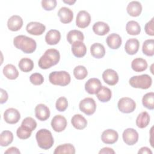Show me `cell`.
I'll return each mask as SVG.
<instances>
[{
  "instance_id": "obj_22",
  "label": "cell",
  "mask_w": 154,
  "mask_h": 154,
  "mask_svg": "<svg viewBox=\"0 0 154 154\" xmlns=\"http://www.w3.org/2000/svg\"><path fill=\"white\" fill-rule=\"evenodd\" d=\"M140 43L137 38H130L128 40L125 45V50L129 55L135 54L139 49Z\"/></svg>"
},
{
  "instance_id": "obj_49",
  "label": "cell",
  "mask_w": 154,
  "mask_h": 154,
  "mask_svg": "<svg viewBox=\"0 0 154 154\" xmlns=\"http://www.w3.org/2000/svg\"><path fill=\"white\" fill-rule=\"evenodd\" d=\"M76 1L75 0H68V1H63V2L69 4V5H72L74 3H75Z\"/></svg>"
},
{
  "instance_id": "obj_10",
  "label": "cell",
  "mask_w": 154,
  "mask_h": 154,
  "mask_svg": "<svg viewBox=\"0 0 154 154\" xmlns=\"http://www.w3.org/2000/svg\"><path fill=\"white\" fill-rule=\"evenodd\" d=\"M66 119L61 115L55 116L51 121V126L55 132H60L63 131L67 126Z\"/></svg>"
},
{
  "instance_id": "obj_14",
  "label": "cell",
  "mask_w": 154,
  "mask_h": 154,
  "mask_svg": "<svg viewBox=\"0 0 154 154\" xmlns=\"http://www.w3.org/2000/svg\"><path fill=\"white\" fill-rule=\"evenodd\" d=\"M119 138V134L114 129H108L105 130L101 135L102 141L107 144H112L115 143Z\"/></svg>"
},
{
  "instance_id": "obj_21",
  "label": "cell",
  "mask_w": 154,
  "mask_h": 154,
  "mask_svg": "<svg viewBox=\"0 0 154 154\" xmlns=\"http://www.w3.org/2000/svg\"><path fill=\"white\" fill-rule=\"evenodd\" d=\"M128 13L132 17H137L141 14L142 11L141 4L136 1L130 2L126 8Z\"/></svg>"
},
{
  "instance_id": "obj_27",
  "label": "cell",
  "mask_w": 154,
  "mask_h": 154,
  "mask_svg": "<svg viewBox=\"0 0 154 154\" xmlns=\"http://www.w3.org/2000/svg\"><path fill=\"white\" fill-rule=\"evenodd\" d=\"M3 74L7 78L13 80L18 77L19 72L14 65L8 64L3 68Z\"/></svg>"
},
{
  "instance_id": "obj_32",
  "label": "cell",
  "mask_w": 154,
  "mask_h": 154,
  "mask_svg": "<svg viewBox=\"0 0 154 154\" xmlns=\"http://www.w3.org/2000/svg\"><path fill=\"white\" fill-rule=\"evenodd\" d=\"M126 32L130 35H138L141 32V26L137 22L130 20L126 23Z\"/></svg>"
},
{
  "instance_id": "obj_9",
  "label": "cell",
  "mask_w": 154,
  "mask_h": 154,
  "mask_svg": "<svg viewBox=\"0 0 154 154\" xmlns=\"http://www.w3.org/2000/svg\"><path fill=\"white\" fill-rule=\"evenodd\" d=\"M20 119V114L19 111L14 108H8L4 112V119L8 124H16L19 121Z\"/></svg>"
},
{
  "instance_id": "obj_13",
  "label": "cell",
  "mask_w": 154,
  "mask_h": 154,
  "mask_svg": "<svg viewBox=\"0 0 154 154\" xmlns=\"http://www.w3.org/2000/svg\"><path fill=\"white\" fill-rule=\"evenodd\" d=\"M102 87V83L100 81L95 78H92L89 79L85 84V91L90 94H94L100 90Z\"/></svg>"
},
{
  "instance_id": "obj_46",
  "label": "cell",
  "mask_w": 154,
  "mask_h": 154,
  "mask_svg": "<svg viewBox=\"0 0 154 154\" xmlns=\"http://www.w3.org/2000/svg\"><path fill=\"white\" fill-rule=\"evenodd\" d=\"M99 153H108V154H114L115 151L110 147H103L99 152Z\"/></svg>"
},
{
  "instance_id": "obj_33",
  "label": "cell",
  "mask_w": 154,
  "mask_h": 154,
  "mask_svg": "<svg viewBox=\"0 0 154 154\" xmlns=\"http://www.w3.org/2000/svg\"><path fill=\"white\" fill-rule=\"evenodd\" d=\"M18 66L21 71L29 72L34 68V62L29 58H23L19 61Z\"/></svg>"
},
{
  "instance_id": "obj_34",
  "label": "cell",
  "mask_w": 154,
  "mask_h": 154,
  "mask_svg": "<svg viewBox=\"0 0 154 154\" xmlns=\"http://www.w3.org/2000/svg\"><path fill=\"white\" fill-rule=\"evenodd\" d=\"M54 154H61V153H70V154H74L75 153V149L74 146L70 144L66 143L64 144L60 145L57 146L54 152Z\"/></svg>"
},
{
  "instance_id": "obj_44",
  "label": "cell",
  "mask_w": 154,
  "mask_h": 154,
  "mask_svg": "<svg viewBox=\"0 0 154 154\" xmlns=\"http://www.w3.org/2000/svg\"><path fill=\"white\" fill-rule=\"evenodd\" d=\"M153 18H152L149 22H148L144 26V30L147 34L153 36L154 30H153Z\"/></svg>"
},
{
  "instance_id": "obj_1",
  "label": "cell",
  "mask_w": 154,
  "mask_h": 154,
  "mask_svg": "<svg viewBox=\"0 0 154 154\" xmlns=\"http://www.w3.org/2000/svg\"><path fill=\"white\" fill-rule=\"evenodd\" d=\"M60 60V54L55 49H48L40 58L38 64L42 69H48L58 64Z\"/></svg>"
},
{
  "instance_id": "obj_6",
  "label": "cell",
  "mask_w": 154,
  "mask_h": 154,
  "mask_svg": "<svg viewBox=\"0 0 154 154\" xmlns=\"http://www.w3.org/2000/svg\"><path fill=\"white\" fill-rule=\"evenodd\" d=\"M117 106L120 111L123 113H131L136 108V103L130 97H124L119 99Z\"/></svg>"
},
{
  "instance_id": "obj_29",
  "label": "cell",
  "mask_w": 154,
  "mask_h": 154,
  "mask_svg": "<svg viewBox=\"0 0 154 154\" xmlns=\"http://www.w3.org/2000/svg\"><path fill=\"white\" fill-rule=\"evenodd\" d=\"M84 39V36L83 33L79 30L72 29L67 34V40L68 42L71 45L78 41L82 42Z\"/></svg>"
},
{
  "instance_id": "obj_25",
  "label": "cell",
  "mask_w": 154,
  "mask_h": 154,
  "mask_svg": "<svg viewBox=\"0 0 154 154\" xmlns=\"http://www.w3.org/2000/svg\"><path fill=\"white\" fill-rule=\"evenodd\" d=\"M91 55L96 58H101L105 55V49L103 45L99 43H95L90 47Z\"/></svg>"
},
{
  "instance_id": "obj_48",
  "label": "cell",
  "mask_w": 154,
  "mask_h": 154,
  "mask_svg": "<svg viewBox=\"0 0 154 154\" xmlns=\"http://www.w3.org/2000/svg\"><path fill=\"white\" fill-rule=\"evenodd\" d=\"M138 153H142V154H144V153H147V154H152V150L148 148L147 147H141L138 152Z\"/></svg>"
},
{
  "instance_id": "obj_35",
  "label": "cell",
  "mask_w": 154,
  "mask_h": 154,
  "mask_svg": "<svg viewBox=\"0 0 154 154\" xmlns=\"http://www.w3.org/2000/svg\"><path fill=\"white\" fill-rule=\"evenodd\" d=\"M13 140V134L10 131H4L0 135V145L5 147L10 144Z\"/></svg>"
},
{
  "instance_id": "obj_23",
  "label": "cell",
  "mask_w": 154,
  "mask_h": 154,
  "mask_svg": "<svg viewBox=\"0 0 154 154\" xmlns=\"http://www.w3.org/2000/svg\"><path fill=\"white\" fill-rule=\"evenodd\" d=\"M61 39V34L57 29L49 30L45 35V41L49 45H57Z\"/></svg>"
},
{
  "instance_id": "obj_42",
  "label": "cell",
  "mask_w": 154,
  "mask_h": 154,
  "mask_svg": "<svg viewBox=\"0 0 154 154\" xmlns=\"http://www.w3.org/2000/svg\"><path fill=\"white\" fill-rule=\"evenodd\" d=\"M30 82L35 85H39L43 84L44 78L43 75L39 73H34L29 77Z\"/></svg>"
},
{
  "instance_id": "obj_26",
  "label": "cell",
  "mask_w": 154,
  "mask_h": 154,
  "mask_svg": "<svg viewBox=\"0 0 154 154\" xmlns=\"http://www.w3.org/2000/svg\"><path fill=\"white\" fill-rule=\"evenodd\" d=\"M131 67L136 72H141L147 68V63L142 58H136L132 60Z\"/></svg>"
},
{
  "instance_id": "obj_16",
  "label": "cell",
  "mask_w": 154,
  "mask_h": 154,
  "mask_svg": "<svg viewBox=\"0 0 154 154\" xmlns=\"http://www.w3.org/2000/svg\"><path fill=\"white\" fill-rule=\"evenodd\" d=\"M35 116L38 120L45 121L50 116V110L45 104H38L35 108Z\"/></svg>"
},
{
  "instance_id": "obj_30",
  "label": "cell",
  "mask_w": 154,
  "mask_h": 154,
  "mask_svg": "<svg viewBox=\"0 0 154 154\" xmlns=\"http://www.w3.org/2000/svg\"><path fill=\"white\" fill-rule=\"evenodd\" d=\"M96 96L100 102H106L111 99L112 93L109 88L105 86H102L100 90L97 92Z\"/></svg>"
},
{
  "instance_id": "obj_2",
  "label": "cell",
  "mask_w": 154,
  "mask_h": 154,
  "mask_svg": "<svg viewBox=\"0 0 154 154\" xmlns=\"http://www.w3.org/2000/svg\"><path fill=\"white\" fill-rule=\"evenodd\" d=\"M13 44L17 49H20L26 54L34 52L37 47L36 42L33 38L23 35L15 37L13 39Z\"/></svg>"
},
{
  "instance_id": "obj_37",
  "label": "cell",
  "mask_w": 154,
  "mask_h": 154,
  "mask_svg": "<svg viewBox=\"0 0 154 154\" xmlns=\"http://www.w3.org/2000/svg\"><path fill=\"white\" fill-rule=\"evenodd\" d=\"M142 103L143 106L147 109H154V93L149 92L144 95L142 99Z\"/></svg>"
},
{
  "instance_id": "obj_38",
  "label": "cell",
  "mask_w": 154,
  "mask_h": 154,
  "mask_svg": "<svg viewBox=\"0 0 154 154\" xmlns=\"http://www.w3.org/2000/svg\"><path fill=\"white\" fill-rule=\"evenodd\" d=\"M88 75L87 69L83 66H78L73 69V75L76 79L82 80L85 79Z\"/></svg>"
},
{
  "instance_id": "obj_17",
  "label": "cell",
  "mask_w": 154,
  "mask_h": 154,
  "mask_svg": "<svg viewBox=\"0 0 154 154\" xmlns=\"http://www.w3.org/2000/svg\"><path fill=\"white\" fill-rule=\"evenodd\" d=\"M57 15L59 16L61 22L63 23H69L73 19V13L70 8L63 7L60 8Z\"/></svg>"
},
{
  "instance_id": "obj_45",
  "label": "cell",
  "mask_w": 154,
  "mask_h": 154,
  "mask_svg": "<svg viewBox=\"0 0 154 154\" xmlns=\"http://www.w3.org/2000/svg\"><path fill=\"white\" fill-rule=\"evenodd\" d=\"M0 91H1L0 103L1 104H2L4 103H5L7 101L8 98V94H7V91L5 90H4L2 88H1Z\"/></svg>"
},
{
  "instance_id": "obj_36",
  "label": "cell",
  "mask_w": 154,
  "mask_h": 154,
  "mask_svg": "<svg viewBox=\"0 0 154 154\" xmlns=\"http://www.w3.org/2000/svg\"><path fill=\"white\" fill-rule=\"evenodd\" d=\"M142 51L144 54L152 57L154 55V40L148 39L144 42Z\"/></svg>"
},
{
  "instance_id": "obj_20",
  "label": "cell",
  "mask_w": 154,
  "mask_h": 154,
  "mask_svg": "<svg viewBox=\"0 0 154 154\" xmlns=\"http://www.w3.org/2000/svg\"><path fill=\"white\" fill-rule=\"evenodd\" d=\"M72 52L75 57L81 58L86 54L87 48L82 42L78 41L72 45Z\"/></svg>"
},
{
  "instance_id": "obj_41",
  "label": "cell",
  "mask_w": 154,
  "mask_h": 154,
  "mask_svg": "<svg viewBox=\"0 0 154 154\" xmlns=\"http://www.w3.org/2000/svg\"><path fill=\"white\" fill-rule=\"evenodd\" d=\"M31 131H29L22 126L19 127L16 131L17 137L22 140H25L30 137L31 135Z\"/></svg>"
},
{
  "instance_id": "obj_28",
  "label": "cell",
  "mask_w": 154,
  "mask_h": 154,
  "mask_svg": "<svg viewBox=\"0 0 154 154\" xmlns=\"http://www.w3.org/2000/svg\"><path fill=\"white\" fill-rule=\"evenodd\" d=\"M93 32L99 35H105L109 31V25L103 22H97L93 26Z\"/></svg>"
},
{
  "instance_id": "obj_24",
  "label": "cell",
  "mask_w": 154,
  "mask_h": 154,
  "mask_svg": "<svg viewBox=\"0 0 154 154\" xmlns=\"http://www.w3.org/2000/svg\"><path fill=\"white\" fill-rule=\"evenodd\" d=\"M71 123L76 129H83L87 125V121L85 118L79 114H75L72 117Z\"/></svg>"
},
{
  "instance_id": "obj_43",
  "label": "cell",
  "mask_w": 154,
  "mask_h": 154,
  "mask_svg": "<svg viewBox=\"0 0 154 154\" xmlns=\"http://www.w3.org/2000/svg\"><path fill=\"white\" fill-rule=\"evenodd\" d=\"M42 6L46 11L54 10L57 6L56 0H43L42 1Z\"/></svg>"
},
{
  "instance_id": "obj_18",
  "label": "cell",
  "mask_w": 154,
  "mask_h": 154,
  "mask_svg": "<svg viewBox=\"0 0 154 154\" xmlns=\"http://www.w3.org/2000/svg\"><path fill=\"white\" fill-rule=\"evenodd\" d=\"M23 26V19L18 15L11 16L7 21V26L10 31H19Z\"/></svg>"
},
{
  "instance_id": "obj_31",
  "label": "cell",
  "mask_w": 154,
  "mask_h": 154,
  "mask_svg": "<svg viewBox=\"0 0 154 154\" xmlns=\"http://www.w3.org/2000/svg\"><path fill=\"white\" fill-rule=\"evenodd\" d=\"M150 122V116L146 111L141 112L137 117L136 125L139 128H144Z\"/></svg>"
},
{
  "instance_id": "obj_39",
  "label": "cell",
  "mask_w": 154,
  "mask_h": 154,
  "mask_svg": "<svg viewBox=\"0 0 154 154\" xmlns=\"http://www.w3.org/2000/svg\"><path fill=\"white\" fill-rule=\"evenodd\" d=\"M21 126L29 131H34L37 127V122L31 117H27L24 119L21 123Z\"/></svg>"
},
{
  "instance_id": "obj_7",
  "label": "cell",
  "mask_w": 154,
  "mask_h": 154,
  "mask_svg": "<svg viewBox=\"0 0 154 154\" xmlns=\"http://www.w3.org/2000/svg\"><path fill=\"white\" fill-rule=\"evenodd\" d=\"M79 109L87 116L92 115L96 109V104L91 97H86L81 100L79 104Z\"/></svg>"
},
{
  "instance_id": "obj_5",
  "label": "cell",
  "mask_w": 154,
  "mask_h": 154,
  "mask_svg": "<svg viewBox=\"0 0 154 154\" xmlns=\"http://www.w3.org/2000/svg\"><path fill=\"white\" fill-rule=\"evenodd\" d=\"M129 83L134 88L146 90L150 87L152 84V79L149 75L143 74L131 77L129 79Z\"/></svg>"
},
{
  "instance_id": "obj_12",
  "label": "cell",
  "mask_w": 154,
  "mask_h": 154,
  "mask_svg": "<svg viewBox=\"0 0 154 154\" xmlns=\"http://www.w3.org/2000/svg\"><path fill=\"white\" fill-rule=\"evenodd\" d=\"M26 31L34 35H42L46 30V26L42 23L38 22H31L26 26Z\"/></svg>"
},
{
  "instance_id": "obj_4",
  "label": "cell",
  "mask_w": 154,
  "mask_h": 154,
  "mask_svg": "<svg viewBox=\"0 0 154 154\" xmlns=\"http://www.w3.org/2000/svg\"><path fill=\"white\" fill-rule=\"evenodd\" d=\"M49 82L55 85H67L71 80L70 74L66 71H54L49 75Z\"/></svg>"
},
{
  "instance_id": "obj_11",
  "label": "cell",
  "mask_w": 154,
  "mask_h": 154,
  "mask_svg": "<svg viewBox=\"0 0 154 154\" xmlns=\"http://www.w3.org/2000/svg\"><path fill=\"white\" fill-rule=\"evenodd\" d=\"M91 22L90 14L85 10L79 11L77 14L76 19V25L80 28L87 27Z\"/></svg>"
},
{
  "instance_id": "obj_8",
  "label": "cell",
  "mask_w": 154,
  "mask_h": 154,
  "mask_svg": "<svg viewBox=\"0 0 154 154\" xmlns=\"http://www.w3.org/2000/svg\"><path fill=\"white\" fill-rule=\"evenodd\" d=\"M123 141L129 146L134 145L138 140V133L133 128L126 129L122 134Z\"/></svg>"
},
{
  "instance_id": "obj_40",
  "label": "cell",
  "mask_w": 154,
  "mask_h": 154,
  "mask_svg": "<svg viewBox=\"0 0 154 154\" xmlns=\"http://www.w3.org/2000/svg\"><path fill=\"white\" fill-rule=\"evenodd\" d=\"M55 106L58 111L60 112L64 111L68 106V101L67 99L65 97H59L56 101Z\"/></svg>"
},
{
  "instance_id": "obj_15",
  "label": "cell",
  "mask_w": 154,
  "mask_h": 154,
  "mask_svg": "<svg viewBox=\"0 0 154 154\" xmlns=\"http://www.w3.org/2000/svg\"><path fill=\"white\" fill-rule=\"evenodd\" d=\"M102 78L105 82L109 85H114L119 81V75L113 69H108L102 73Z\"/></svg>"
},
{
  "instance_id": "obj_3",
  "label": "cell",
  "mask_w": 154,
  "mask_h": 154,
  "mask_svg": "<svg viewBox=\"0 0 154 154\" xmlns=\"http://www.w3.org/2000/svg\"><path fill=\"white\" fill-rule=\"evenodd\" d=\"M35 138L39 147L44 150H48L54 144V138L50 131L46 129L38 130L35 135Z\"/></svg>"
},
{
  "instance_id": "obj_47",
  "label": "cell",
  "mask_w": 154,
  "mask_h": 154,
  "mask_svg": "<svg viewBox=\"0 0 154 154\" xmlns=\"http://www.w3.org/2000/svg\"><path fill=\"white\" fill-rule=\"evenodd\" d=\"M5 153H13V154H20V152L19 150L16 147H11L8 148L6 151H5Z\"/></svg>"
},
{
  "instance_id": "obj_19",
  "label": "cell",
  "mask_w": 154,
  "mask_h": 154,
  "mask_svg": "<svg viewBox=\"0 0 154 154\" xmlns=\"http://www.w3.org/2000/svg\"><path fill=\"white\" fill-rule=\"evenodd\" d=\"M107 45L112 49H117L122 45V40L121 37L116 33H112L108 35L106 38Z\"/></svg>"
}]
</instances>
